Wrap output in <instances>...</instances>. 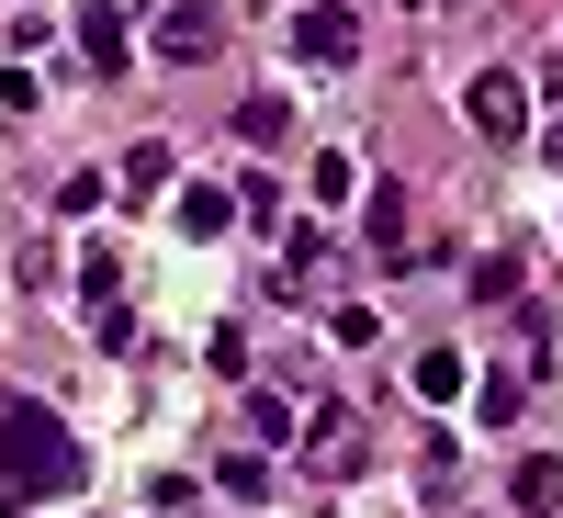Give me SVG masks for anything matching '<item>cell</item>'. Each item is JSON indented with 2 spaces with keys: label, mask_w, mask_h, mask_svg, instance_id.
Instances as JSON below:
<instances>
[{
  "label": "cell",
  "mask_w": 563,
  "mask_h": 518,
  "mask_svg": "<svg viewBox=\"0 0 563 518\" xmlns=\"http://www.w3.org/2000/svg\"><path fill=\"white\" fill-rule=\"evenodd\" d=\"M90 474V451L57 429V417H45L34 395H0V485L12 496H68Z\"/></svg>",
  "instance_id": "cell-1"
},
{
  "label": "cell",
  "mask_w": 563,
  "mask_h": 518,
  "mask_svg": "<svg viewBox=\"0 0 563 518\" xmlns=\"http://www.w3.org/2000/svg\"><path fill=\"white\" fill-rule=\"evenodd\" d=\"M225 34H238V12H225V0H169V12L147 23V45L169 68H203V57H225Z\"/></svg>",
  "instance_id": "cell-2"
},
{
  "label": "cell",
  "mask_w": 563,
  "mask_h": 518,
  "mask_svg": "<svg viewBox=\"0 0 563 518\" xmlns=\"http://www.w3.org/2000/svg\"><path fill=\"white\" fill-rule=\"evenodd\" d=\"M361 462H372V429H361V406H316V417H305V474L350 485Z\"/></svg>",
  "instance_id": "cell-3"
},
{
  "label": "cell",
  "mask_w": 563,
  "mask_h": 518,
  "mask_svg": "<svg viewBox=\"0 0 563 518\" xmlns=\"http://www.w3.org/2000/svg\"><path fill=\"white\" fill-rule=\"evenodd\" d=\"M462 113H474V135L519 147V135H530V79H519V68H485L474 90H462Z\"/></svg>",
  "instance_id": "cell-4"
},
{
  "label": "cell",
  "mask_w": 563,
  "mask_h": 518,
  "mask_svg": "<svg viewBox=\"0 0 563 518\" xmlns=\"http://www.w3.org/2000/svg\"><path fill=\"white\" fill-rule=\"evenodd\" d=\"M294 45H305L316 68H350V57H361V12H350V0H305V12H294Z\"/></svg>",
  "instance_id": "cell-5"
},
{
  "label": "cell",
  "mask_w": 563,
  "mask_h": 518,
  "mask_svg": "<svg viewBox=\"0 0 563 518\" xmlns=\"http://www.w3.org/2000/svg\"><path fill=\"white\" fill-rule=\"evenodd\" d=\"M79 57H90V79H124L135 34H124V12H113V0H90V12H79Z\"/></svg>",
  "instance_id": "cell-6"
},
{
  "label": "cell",
  "mask_w": 563,
  "mask_h": 518,
  "mask_svg": "<svg viewBox=\"0 0 563 518\" xmlns=\"http://www.w3.org/2000/svg\"><path fill=\"white\" fill-rule=\"evenodd\" d=\"M372 249H384V260L417 249V203H406V180H384V192H372Z\"/></svg>",
  "instance_id": "cell-7"
},
{
  "label": "cell",
  "mask_w": 563,
  "mask_h": 518,
  "mask_svg": "<svg viewBox=\"0 0 563 518\" xmlns=\"http://www.w3.org/2000/svg\"><path fill=\"white\" fill-rule=\"evenodd\" d=\"M282 135H294V102H282V90H249L238 102V147H282Z\"/></svg>",
  "instance_id": "cell-8"
},
{
  "label": "cell",
  "mask_w": 563,
  "mask_h": 518,
  "mask_svg": "<svg viewBox=\"0 0 563 518\" xmlns=\"http://www.w3.org/2000/svg\"><path fill=\"white\" fill-rule=\"evenodd\" d=\"M507 496H519L530 518H552V507H563V462H552V451H530L519 474H507Z\"/></svg>",
  "instance_id": "cell-9"
},
{
  "label": "cell",
  "mask_w": 563,
  "mask_h": 518,
  "mask_svg": "<svg viewBox=\"0 0 563 518\" xmlns=\"http://www.w3.org/2000/svg\"><path fill=\"white\" fill-rule=\"evenodd\" d=\"M406 384L429 395V406H451V395H462V350H417V361H406Z\"/></svg>",
  "instance_id": "cell-10"
},
{
  "label": "cell",
  "mask_w": 563,
  "mask_h": 518,
  "mask_svg": "<svg viewBox=\"0 0 563 518\" xmlns=\"http://www.w3.org/2000/svg\"><path fill=\"white\" fill-rule=\"evenodd\" d=\"M238 225V192H180V238H225Z\"/></svg>",
  "instance_id": "cell-11"
},
{
  "label": "cell",
  "mask_w": 563,
  "mask_h": 518,
  "mask_svg": "<svg viewBox=\"0 0 563 518\" xmlns=\"http://www.w3.org/2000/svg\"><path fill=\"white\" fill-rule=\"evenodd\" d=\"M158 180H169V147H158V135H147V147H135V158H124V192H135V203H147V192H158Z\"/></svg>",
  "instance_id": "cell-12"
},
{
  "label": "cell",
  "mask_w": 563,
  "mask_h": 518,
  "mask_svg": "<svg viewBox=\"0 0 563 518\" xmlns=\"http://www.w3.org/2000/svg\"><path fill=\"white\" fill-rule=\"evenodd\" d=\"M350 192H361V158L327 147V158H316V203H350Z\"/></svg>",
  "instance_id": "cell-13"
},
{
  "label": "cell",
  "mask_w": 563,
  "mask_h": 518,
  "mask_svg": "<svg viewBox=\"0 0 563 518\" xmlns=\"http://www.w3.org/2000/svg\"><path fill=\"white\" fill-rule=\"evenodd\" d=\"M79 294H90V305H113V294H124V260H113V249H90V260H79Z\"/></svg>",
  "instance_id": "cell-14"
},
{
  "label": "cell",
  "mask_w": 563,
  "mask_h": 518,
  "mask_svg": "<svg viewBox=\"0 0 563 518\" xmlns=\"http://www.w3.org/2000/svg\"><path fill=\"white\" fill-rule=\"evenodd\" d=\"M225 496H238V507H260V496H271V462H249V451H225Z\"/></svg>",
  "instance_id": "cell-15"
},
{
  "label": "cell",
  "mask_w": 563,
  "mask_h": 518,
  "mask_svg": "<svg viewBox=\"0 0 563 518\" xmlns=\"http://www.w3.org/2000/svg\"><path fill=\"white\" fill-rule=\"evenodd\" d=\"M282 271H294V282H305V271H327V225H294V249H282Z\"/></svg>",
  "instance_id": "cell-16"
},
{
  "label": "cell",
  "mask_w": 563,
  "mask_h": 518,
  "mask_svg": "<svg viewBox=\"0 0 563 518\" xmlns=\"http://www.w3.org/2000/svg\"><path fill=\"white\" fill-rule=\"evenodd\" d=\"M45 90H34V68H0V113H34Z\"/></svg>",
  "instance_id": "cell-17"
},
{
  "label": "cell",
  "mask_w": 563,
  "mask_h": 518,
  "mask_svg": "<svg viewBox=\"0 0 563 518\" xmlns=\"http://www.w3.org/2000/svg\"><path fill=\"white\" fill-rule=\"evenodd\" d=\"M541 158H552V169H563V124H541Z\"/></svg>",
  "instance_id": "cell-18"
},
{
  "label": "cell",
  "mask_w": 563,
  "mask_h": 518,
  "mask_svg": "<svg viewBox=\"0 0 563 518\" xmlns=\"http://www.w3.org/2000/svg\"><path fill=\"white\" fill-rule=\"evenodd\" d=\"M0 507H23V496H12V485H0Z\"/></svg>",
  "instance_id": "cell-19"
}]
</instances>
